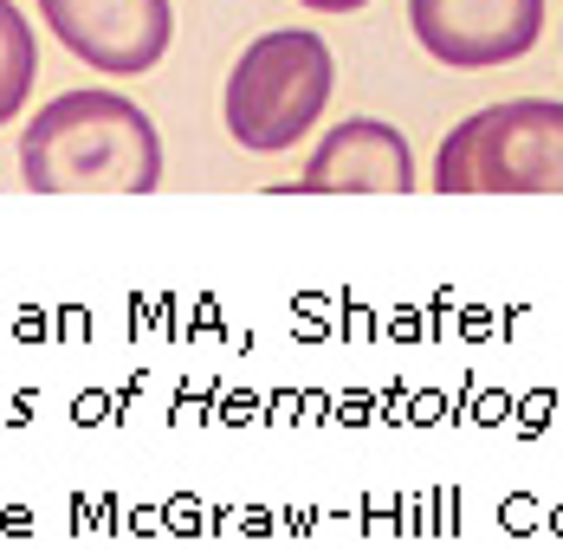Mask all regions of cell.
Listing matches in <instances>:
<instances>
[{"instance_id":"obj_1","label":"cell","mask_w":563,"mask_h":550,"mask_svg":"<svg viewBox=\"0 0 563 550\" xmlns=\"http://www.w3.org/2000/svg\"><path fill=\"white\" fill-rule=\"evenodd\" d=\"M20 182L33 195H156L163 136L123 91H65L20 130Z\"/></svg>"},{"instance_id":"obj_2","label":"cell","mask_w":563,"mask_h":550,"mask_svg":"<svg viewBox=\"0 0 563 550\" xmlns=\"http://www.w3.org/2000/svg\"><path fill=\"white\" fill-rule=\"evenodd\" d=\"M338 91V58L311 26H273L233 58L221 91L227 136L253 156H279L324 117Z\"/></svg>"},{"instance_id":"obj_3","label":"cell","mask_w":563,"mask_h":550,"mask_svg":"<svg viewBox=\"0 0 563 550\" xmlns=\"http://www.w3.org/2000/svg\"><path fill=\"white\" fill-rule=\"evenodd\" d=\"M434 195H563V105L511 98L460 117L434 150Z\"/></svg>"},{"instance_id":"obj_4","label":"cell","mask_w":563,"mask_h":550,"mask_svg":"<svg viewBox=\"0 0 563 550\" xmlns=\"http://www.w3.org/2000/svg\"><path fill=\"white\" fill-rule=\"evenodd\" d=\"M408 33L448 72H499L538 46L544 0H408Z\"/></svg>"},{"instance_id":"obj_5","label":"cell","mask_w":563,"mask_h":550,"mask_svg":"<svg viewBox=\"0 0 563 550\" xmlns=\"http://www.w3.org/2000/svg\"><path fill=\"white\" fill-rule=\"evenodd\" d=\"M40 20L71 58L111 78H143L169 58V0H40Z\"/></svg>"},{"instance_id":"obj_6","label":"cell","mask_w":563,"mask_h":550,"mask_svg":"<svg viewBox=\"0 0 563 550\" xmlns=\"http://www.w3.org/2000/svg\"><path fill=\"white\" fill-rule=\"evenodd\" d=\"M415 182L421 175H415L408 136L383 117H350L338 130H324V143L311 150L291 188L298 195H408Z\"/></svg>"},{"instance_id":"obj_7","label":"cell","mask_w":563,"mask_h":550,"mask_svg":"<svg viewBox=\"0 0 563 550\" xmlns=\"http://www.w3.org/2000/svg\"><path fill=\"white\" fill-rule=\"evenodd\" d=\"M33 78H40V46H33V26L13 0H0V130L26 110L33 98Z\"/></svg>"},{"instance_id":"obj_8","label":"cell","mask_w":563,"mask_h":550,"mask_svg":"<svg viewBox=\"0 0 563 550\" xmlns=\"http://www.w3.org/2000/svg\"><path fill=\"white\" fill-rule=\"evenodd\" d=\"M298 7H311V13H363L369 0H298Z\"/></svg>"}]
</instances>
